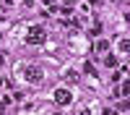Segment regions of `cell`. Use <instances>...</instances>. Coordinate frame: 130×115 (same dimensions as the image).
Listing matches in <instances>:
<instances>
[{
    "instance_id": "5b68a950",
    "label": "cell",
    "mask_w": 130,
    "mask_h": 115,
    "mask_svg": "<svg viewBox=\"0 0 130 115\" xmlns=\"http://www.w3.org/2000/svg\"><path fill=\"white\" fill-rule=\"evenodd\" d=\"M86 73H89V76H94V79H99V73H96V68L91 66V63H86Z\"/></svg>"
},
{
    "instance_id": "277c9868",
    "label": "cell",
    "mask_w": 130,
    "mask_h": 115,
    "mask_svg": "<svg viewBox=\"0 0 130 115\" xmlns=\"http://www.w3.org/2000/svg\"><path fill=\"white\" fill-rule=\"evenodd\" d=\"M65 79H68L70 84H78V79H81V73H78V71H65Z\"/></svg>"
},
{
    "instance_id": "30bf717a",
    "label": "cell",
    "mask_w": 130,
    "mask_h": 115,
    "mask_svg": "<svg viewBox=\"0 0 130 115\" xmlns=\"http://www.w3.org/2000/svg\"><path fill=\"white\" fill-rule=\"evenodd\" d=\"M117 115H120V112H117Z\"/></svg>"
},
{
    "instance_id": "8992f818",
    "label": "cell",
    "mask_w": 130,
    "mask_h": 115,
    "mask_svg": "<svg viewBox=\"0 0 130 115\" xmlns=\"http://www.w3.org/2000/svg\"><path fill=\"white\" fill-rule=\"evenodd\" d=\"M120 94H122V97H127V94H130V84H127V81H122V86H120Z\"/></svg>"
},
{
    "instance_id": "6da1fadb",
    "label": "cell",
    "mask_w": 130,
    "mask_h": 115,
    "mask_svg": "<svg viewBox=\"0 0 130 115\" xmlns=\"http://www.w3.org/2000/svg\"><path fill=\"white\" fill-rule=\"evenodd\" d=\"M44 29H42V26H31L29 31H26V42H29V45H44Z\"/></svg>"
},
{
    "instance_id": "3957f363",
    "label": "cell",
    "mask_w": 130,
    "mask_h": 115,
    "mask_svg": "<svg viewBox=\"0 0 130 115\" xmlns=\"http://www.w3.org/2000/svg\"><path fill=\"white\" fill-rule=\"evenodd\" d=\"M55 102L57 105H70L73 102V94L68 89H55Z\"/></svg>"
},
{
    "instance_id": "7a4b0ae2",
    "label": "cell",
    "mask_w": 130,
    "mask_h": 115,
    "mask_svg": "<svg viewBox=\"0 0 130 115\" xmlns=\"http://www.w3.org/2000/svg\"><path fill=\"white\" fill-rule=\"evenodd\" d=\"M24 79H26L29 84H39V81H42V68H39V66H26V68H24Z\"/></svg>"
},
{
    "instance_id": "9c48e42d",
    "label": "cell",
    "mask_w": 130,
    "mask_h": 115,
    "mask_svg": "<svg viewBox=\"0 0 130 115\" xmlns=\"http://www.w3.org/2000/svg\"><path fill=\"white\" fill-rule=\"evenodd\" d=\"M0 112H3V102H0Z\"/></svg>"
},
{
    "instance_id": "52a82bcc",
    "label": "cell",
    "mask_w": 130,
    "mask_h": 115,
    "mask_svg": "<svg viewBox=\"0 0 130 115\" xmlns=\"http://www.w3.org/2000/svg\"><path fill=\"white\" fill-rule=\"evenodd\" d=\"M107 47H109V42H107V39H99V42H96V50H102V52H104Z\"/></svg>"
},
{
    "instance_id": "ba28073f",
    "label": "cell",
    "mask_w": 130,
    "mask_h": 115,
    "mask_svg": "<svg viewBox=\"0 0 130 115\" xmlns=\"http://www.w3.org/2000/svg\"><path fill=\"white\" fill-rule=\"evenodd\" d=\"M127 47H130V45H127V39L122 37V39H120V50H122V52H127Z\"/></svg>"
}]
</instances>
